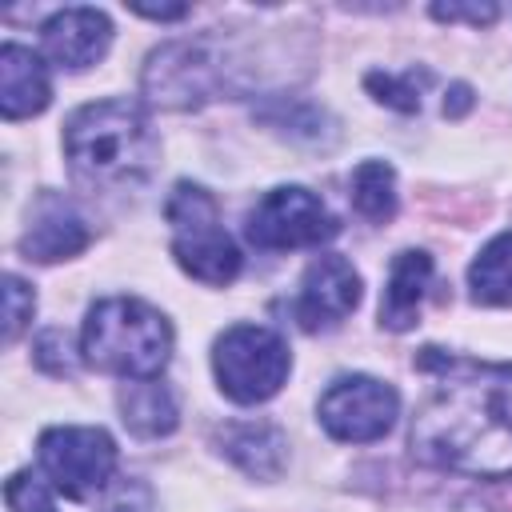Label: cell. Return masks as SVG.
Wrapping results in <instances>:
<instances>
[{
    "mask_svg": "<svg viewBox=\"0 0 512 512\" xmlns=\"http://www.w3.org/2000/svg\"><path fill=\"white\" fill-rule=\"evenodd\" d=\"M432 376L412 420V456L452 472H496L512 456V364L420 348Z\"/></svg>",
    "mask_w": 512,
    "mask_h": 512,
    "instance_id": "cell-1",
    "label": "cell"
},
{
    "mask_svg": "<svg viewBox=\"0 0 512 512\" xmlns=\"http://www.w3.org/2000/svg\"><path fill=\"white\" fill-rule=\"evenodd\" d=\"M64 152L72 172L92 188H132L156 164V136L128 100H96L68 116Z\"/></svg>",
    "mask_w": 512,
    "mask_h": 512,
    "instance_id": "cell-2",
    "label": "cell"
},
{
    "mask_svg": "<svg viewBox=\"0 0 512 512\" xmlns=\"http://www.w3.org/2000/svg\"><path fill=\"white\" fill-rule=\"evenodd\" d=\"M80 352L88 364L124 380H156L172 356V328L152 304L112 296L88 308Z\"/></svg>",
    "mask_w": 512,
    "mask_h": 512,
    "instance_id": "cell-3",
    "label": "cell"
},
{
    "mask_svg": "<svg viewBox=\"0 0 512 512\" xmlns=\"http://www.w3.org/2000/svg\"><path fill=\"white\" fill-rule=\"evenodd\" d=\"M164 220L172 228V256L176 264L212 288H224L240 272V248L220 224V208L212 192L192 180H180L164 200Z\"/></svg>",
    "mask_w": 512,
    "mask_h": 512,
    "instance_id": "cell-4",
    "label": "cell"
},
{
    "mask_svg": "<svg viewBox=\"0 0 512 512\" xmlns=\"http://www.w3.org/2000/svg\"><path fill=\"white\" fill-rule=\"evenodd\" d=\"M212 368L220 380V392L236 404H264L272 400L292 368L288 344L260 324H236L216 340Z\"/></svg>",
    "mask_w": 512,
    "mask_h": 512,
    "instance_id": "cell-5",
    "label": "cell"
},
{
    "mask_svg": "<svg viewBox=\"0 0 512 512\" xmlns=\"http://www.w3.org/2000/svg\"><path fill=\"white\" fill-rule=\"evenodd\" d=\"M40 468L52 488L68 500H88L112 484L116 472V444L104 428H48L40 436Z\"/></svg>",
    "mask_w": 512,
    "mask_h": 512,
    "instance_id": "cell-6",
    "label": "cell"
},
{
    "mask_svg": "<svg viewBox=\"0 0 512 512\" xmlns=\"http://www.w3.org/2000/svg\"><path fill=\"white\" fill-rule=\"evenodd\" d=\"M340 232L336 216L324 208V200L308 188H272L256 200V208L244 220V236L264 252H288V248H312Z\"/></svg>",
    "mask_w": 512,
    "mask_h": 512,
    "instance_id": "cell-7",
    "label": "cell"
},
{
    "mask_svg": "<svg viewBox=\"0 0 512 512\" xmlns=\"http://www.w3.org/2000/svg\"><path fill=\"white\" fill-rule=\"evenodd\" d=\"M220 88V68L200 40L160 44L144 64V96L164 112H192L208 104Z\"/></svg>",
    "mask_w": 512,
    "mask_h": 512,
    "instance_id": "cell-8",
    "label": "cell"
},
{
    "mask_svg": "<svg viewBox=\"0 0 512 512\" xmlns=\"http://www.w3.org/2000/svg\"><path fill=\"white\" fill-rule=\"evenodd\" d=\"M320 424L332 440L344 444H372L380 440L400 412V396L392 384L376 376H340L320 396Z\"/></svg>",
    "mask_w": 512,
    "mask_h": 512,
    "instance_id": "cell-9",
    "label": "cell"
},
{
    "mask_svg": "<svg viewBox=\"0 0 512 512\" xmlns=\"http://www.w3.org/2000/svg\"><path fill=\"white\" fill-rule=\"evenodd\" d=\"M356 304H360V272L352 268V260L328 252L308 264L300 292L292 300V316L304 332H320V328H336Z\"/></svg>",
    "mask_w": 512,
    "mask_h": 512,
    "instance_id": "cell-10",
    "label": "cell"
},
{
    "mask_svg": "<svg viewBox=\"0 0 512 512\" xmlns=\"http://www.w3.org/2000/svg\"><path fill=\"white\" fill-rule=\"evenodd\" d=\"M40 40H44V52L60 68L80 72V68L96 64L108 52V44H112V20L100 8H64V12H56V16L44 20Z\"/></svg>",
    "mask_w": 512,
    "mask_h": 512,
    "instance_id": "cell-11",
    "label": "cell"
},
{
    "mask_svg": "<svg viewBox=\"0 0 512 512\" xmlns=\"http://www.w3.org/2000/svg\"><path fill=\"white\" fill-rule=\"evenodd\" d=\"M88 224L84 216L56 192H44L32 208V220L20 236V252L28 260H40V264H56V260H68L76 252L88 248Z\"/></svg>",
    "mask_w": 512,
    "mask_h": 512,
    "instance_id": "cell-12",
    "label": "cell"
},
{
    "mask_svg": "<svg viewBox=\"0 0 512 512\" xmlns=\"http://www.w3.org/2000/svg\"><path fill=\"white\" fill-rule=\"evenodd\" d=\"M52 100L48 68L44 60L24 48V44H4L0 48V112L4 120H24L44 112Z\"/></svg>",
    "mask_w": 512,
    "mask_h": 512,
    "instance_id": "cell-13",
    "label": "cell"
},
{
    "mask_svg": "<svg viewBox=\"0 0 512 512\" xmlns=\"http://www.w3.org/2000/svg\"><path fill=\"white\" fill-rule=\"evenodd\" d=\"M216 448L252 480H276L284 468V432L268 420H240L216 428Z\"/></svg>",
    "mask_w": 512,
    "mask_h": 512,
    "instance_id": "cell-14",
    "label": "cell"
},
{
    "mask_svg": "<svg viewBox=\"0 0 512 512\" xmlns=\"http://www.w3.org/2000/svg\"><path fill=\"white\" fill-rule=\"evenodd\" d=\"M432 284V256L428 252H396L392 268H388V284H384V300H380V324L392 332H408L420 320V300Z\"/></svg>",
    "mask_w": 512,
    "mask_h": 512,
    "instance_id": "cell-15",
    "label": "cell"
},
{
    "mask_svg": "<svg viewBox=\"0 0 512 512\" xmlns=\"http://www.w3.org/2000/svg\"><path fill=\"white\" fill-rule=\"evenodd\" d=\"M120 420L128 432L152 440V436H168L180 420L172 392L160 380H128L120 388Z\"/></svg>",
    "mask_w": 512,
    "mask_h": 512,
    "instance_id": "cell-16",
    "label": "cell"
},
{
    "mask_svg": "<svg viewBox=\"0 0 512 512\" xmlns=\"http://www.w3.org/2000/svg\"><path fill=\"white\" fill-rule=\"evenodd\" d=\"M468 288L476 304L512 308V232H500L480 248V256L468 268Z\"/></svg>",
    "mask_w": 512,
    "mask_h": 512,
    "instance_id": "cell-17",
    "label": "cell"
},
{
    "mask_svg": "<svg viewBox=\"0 0 512 512\" xmlns=\"http://www.w3.org/2000/svg\"><path fill=\"white\" fill-rule=\"evenodd\" d=\"M352 208L372 224H384V220L396 216V172H392V164L364 160L352 172Z\"/></svg>",
    "mask_w": 512,
    "mask_h": 512,
    "instance_id": "cell-18",
    "label": "cell"
},
{
    "mask_svg": "<svg viewBox=\"0 0 512 512\" xmlns=\"http://www.w3.org/2000/svg\"><path fill=\"white\" fill-rule=\"evenodd\" d=\"M428 80V72L420 68H412V72H404V76H388V72H368V92H376V100L380 104H388V108H396V112H416L420 108V84Z\"/></svg>",
    "mask_w": 512,
    "mask_h": 512,
    "instance_id": "cell-19",
    "label": "cell"
},
{
    "mask_svg": "<svg viewBox=\"0 0 512 512\" xmlns=\"http://www.w3.org/2000/svg\"><path fill=\"white\" fill-rule=\"evenodd\" d=\"M36 312V296L20 276H4V344H12Z\"/></svg>",
    "mask_w": 512,
    "mask_h": 512,
    "instance_id": "cell-20",
    "label": "cell"
},
{
    "mask_svg": "<svg viewBox=\"0 0 512 512\" xmlns=\"http://www.w3.org/2000/svg\"><path fill=\"white\" fill-rule=\"evenodd\" d=\"M4 500L12 512H56L52 504V488L32 476V472H16L8 484H4Z\"/></svg>",
    "mask_w": 512,
    "mask_h": 512,
    "instance_id": "cell-21",
    "label": "cell"
},
{
    "mask_svg": "<svg viewBox=\"0 0 512 512\" xmlns=\"http://www.w3.org/2000/svg\"><path fill=\"white\" fill-rule=\"evenodd\" d=\"M100 512H156L152 488L144 480H116L108 488V500L100 504Z\"/></svg>",
    "mask_w": 512,
    "mask_h": 512,
    "instance_id": "cell-22",
    "label": "cell"
},
{
    "mask_svg": "<svg viewBox=\"0 0 512 512\" xmlns=\"http://www.w3.org/2000/svg\"><path fill=\"white\" fill-rule=\"evenodd\" d=\"M36 364H40L44 372H52V376H64V372H72L68 340H64V332H60V328H48V332L36 340Z\"/></svg>",
    "mask_w": 512,
    "mask_h": 512,
    "instance_id": "cell-23",
    "label": "cell"
},
{
    "mask_svg": "<svg viewBox=\"0 0 512 512\" xmlns=\"http://www.w3.org/2000/svg\"><path fill=\"white\" fill-rule=\"evenodd\" d=\"M432 16L436 20H468V24H492L496 20V4H432Z\"/></svg>",
    "mask_w": 512,
    "mask_h": 512,
    "instance_id": "cell-24",
    "label": "cell"
},
{
    "mask_svg": "<svg viewBox=\"0 0 512 512\" xmlns=\"http://www.w3.org/2000/svg\"><path fill=\"white\" fill-rule=\"evenodd\" d=\"M136 16H148V20H184L188 16V4H160V8H148V4H132Z\"/></svg>",
    "mask_w": 512,
    "mask_h": 512,
    "instance_id": "cell-25",
    "label": "cell"
},
{
    "mask_svg": "<svg viewBox=\"0 0 512 512\" xmlns=\"http://www.w3.org/2000/svg\"><path fill=\"white\" fill-rule=\"evenodd\" d=\"M472 104V88L468 84H452V100H444V116H460Z\"/></svg>",
    "mask_w": 512,
    "mask_h": 512,
    "instance_id": "cell-26",
    "label": "cell"
}]
</instances>
